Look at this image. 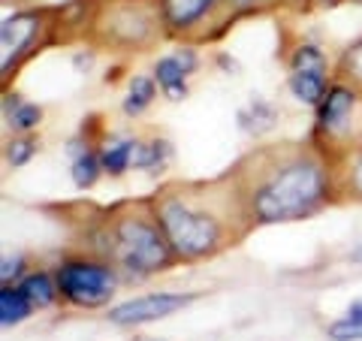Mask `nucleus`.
Instances as JSON below:
<instances>
[{
	"instance_id": "obj_1",
	"label": "nucleus",
	"mask_w": 362,
	"mask_h": 341,
	"mask_svg": "<svg viewBox=\"0 0 362 341\" xmlns=\"http://www.w3.org/2000/svg\"><path fill=\"white\" fill-rule=\"evenodd\" d=\"M235 181L251 224L305 221L338 193L335 157L317 142L257 151L239 166Z\"/></svg>"
},
{
	"instance_id": "obj_2",
	"label": "nucleus",
	"mask_w": 362,
	"mask_h": 341,
	"mask_svg": "<svg viewBox=\"0 0 362 341\" xmlns=\"http://www.w3.org/2000/svg\"><path fill=\"white\" fill-rule=\"evenodd\" d=\"M151 209L181 263H197L226 251L247 233V226H254L235 175L209 185H166L151 197Z\"/></svg>"
},
{
	"instance_id": "obj_3",
	"label": "nucleus",
	"mask_w": 362,
	"mask_h": 341,
	"mask_svg": "<svg viewBox=\"0 0 362 341\" xmlns=\"http://www.w3.org/2000/svg\"><path fill=\"white\" fill-rule=\"evenodd\" d=\"M97 242H103L94 254L112 260L118 266L121 278L145 281L151 275H160L178 260L169 248V238L163 233L160 221L148 202H127L106 214V224L100 226Z\"/></svg>"
},
{
	"instance_id": "obj_4",
	"label": "nucleus",
	"mask_w": 362,
	"mask_h": 341,
	"mask_svg": "<svg viewBox=\"0 0 362 341\" xmlns=\"http://www.w3.org/2000/svg\"><path fill=\"white\" fill-rule=\"evenodd\" d=\"M166 33L160 4L145 0H121L106 4L94 18L97 42L112 45L118 52H145Z\"/></svg>"
},
{
	"instance_id": "obj_5",
	"label": "nucleus",
	"mask_w": 362,
	"mask_h": 341,
	"mask_svg": "<svg viewBox=\"0 0 362 341\" xmlns=\"http://www.w3.org/2000/svg\"><path fill=\"white\" fill-rule=\"evenodd\" d=\"M54 278L61 287V299L73 308H103L124 281L118 266L100 254L64 257L54 269Z\"/></svg>"
},
{
	"instance_id": "obj_6",
	"label": "nucleus",
	"mask_w": 362,
	"mask_h": 341,
	"mask_svg": "<svg viewBox=\"0 0 362 341\" xmlns=\"http://www.w3.org/2000/svg\"><path fill=\"white\" fill-rule=\"evenodd\" d=\"M359 106H362V91L335 79L326 91V97L320 100V106L314 109V142L320 149L329 151L332 145H344L350 139V130L359 118Z\"/></svg>"
},
{
	"instance_id": "obj_7",
	"label": "nucleus",
	"mask_w": 362,
	"mask_h": 341,
	"mask_svg": "<svg viewBox=\"0 0 362 341\" xmlns=\"http://www.w3.org/2000/svg\"><path fill=\"white\" fill-rule=\"evenodd\" d=\"M49 28L52 21L42 9H18V13L6 16L0 25V76H13L21 61L30 58L37 45H42Z\"/></svg>"
},
{
	"instance_id": "obj_8",
	"label": "nucleus",
	"mask_w": 362,
	"mask_h": 341,
	"mask_svg": "<svg viewBox=\"0 0 362 341\" xmlns=\"http://www.w3.org/2000/svg\"><path fill=\"white\" fill-rule=\"evenodd\" d=\"M190 302H197V293H175V290H157V293H142V296L124 299L118 305H109L106 320L112 326H145L166 320L178 311H185Z\"/></svg>"
},
{
	"instance_id": "obj_9",
	"label": "nucleus",
	"mask_w": 362,
	"mask_h": 341,
	"mask_svg": "<svg viewBox=\"0 0 362 341\" xmlns=\"http://www.w3.org/2000/svg\"><path fill=\"white\" fill-rule=\"evenodd\" d=\"M160 4V16L166 33L173 37H197L202 25L218 13L221 0H157Z\"/></svg>"
},
{
	"instance_id": "obj_10",
	"label": "nucleus",
	"mask_w": 362,
	"mask_h": 341,
	"mask_svg": "<svg viewBox=\"0 0 362 341\" xmlns=\"http://www.w3.org/2000/svg\"><path fill=\"white\" fill-rule=\"evenodd\" d=\"M136 149H139V136H127V133H109L100 139L97 151L103 169L109 178H121L130 173V166L136 161Z\"/></svg>"
},
{
	"instance_id": "obj_11",
	"label": "nucleus",
	"mask_w": 362,
	"mask_h": 341,
	"mask_svg": "<svg viewBox=\"0 0 362 341\" xmlns=\"http://www.w3.org/2000/svg\"><path fill=\"white\" fill-rule=\"evenodd\" d=\"M151 76H154L157 88H160V94L169 100V103H181V100H187L190 76L185 73V67L178 64L175 54H163V58H157L154 67H151Z\"/></svg>"
},
{
	"instance_id": "obj_12",
	"label": "nucleus",
	"mask_w": 362,
	"mask_h": 341,
	"mask_svg": "<svg viewBox=\"0 0 362 341\" xmlns=\"http://www.w3.org/2000/svg\"><path fill=\"white\" fill-rule=\"evenodd\" d=\"M329 85H332V76L317 73V70H290V76H287L290 97L302 106H311V109L320 106V100L326 97Z\"/></svg>"
},
{
	"instance_id": "obj_13",
	"label": "nucleus",
	"mask_w": 362,
	"mask_h": 341,
	"mask_svg": "<svg viewBox=\"0 0 362 341\" xmlns=\"http://www.w3.org/2000/svg\"><path fill=\"white\" fill-rule=\"evenodd\" d=\"M335 157V178L338 193H347L350 200L362 202V145H347Z\"/></svg>"
},
{
	"instance_id": "obj_14",
	"label": "nucleus",
	"mask_w": 362,
	"mask_h": 341,
	"mask_svg": "<svg viewBox=\"0 0 362 341\" xmlns=\"http://www.w3.org/2000/svg\"><path fill=\"white\" fill-rule=\"evenodd\" d=\"M18 287L25 290V296L33 302V308L37 311L52 308V305L61 299L58 278H54V272H45V269H30L28 275L18 281Z\"/></svg>"
},
{
	"instance_id": "obj_15",
	"label": "nucleus",
	"mask_w": 362,
	"mask_h": 341,
	"mask_svg": "<svg viewBox=\"0 0 362 341\" xmlns=\"http://www.w3.org/2000/svg\"><path fill=\"white\" fill-rule=\"evenodd\" d=\"M235 118H239V127L247 136H266V133H272L278 127V109L259 94H254L251 100H247V106L239 109Z\"/></svg>"
},
{
	"instance_id": "obj_16",
	"label": "nucleus",
	"mask_w": 362,
	"mask_h": 341,
	"mask_svg": "<svg viewBox=\"0 0 362 341\" xmlns=\"http://www.w3.org/2000/svg\"><path fill=\"white\" fill-rule=\"evenodd\" d=\"M157 91L160 88H157L154 76H130L127 91H124V100H121V112L127 118H142L157 100Z\"/></svg>"
},
{
	"instance_id": "obj_17",
	"label": "nucleus",
	"mask_w": 362,
	"mask_h": 341,
	"mask_svg": "<svg viewBox=\"0 0 362 341\" xmlns=\"http://www.w3.org/2000/svg\"><path fill=\"white\" fill-rule=\"evenodd\" d=\"M169 161H173V142L154 136V139H139L133 169H142V173H148V175H160L169 166Z\"/></svg>"
},
{
	"instance_id": "obj_18",
	"label": "nucleus",
	"mask_w": 362,
	"mask_h": 341,
	"mask_svg": "<svg viewBox=\"0 0 362 341\" xmlns=\"http://www.w3.org/2000/svg\"><path fill=\"white\" fill-rule=\"evenodd\" d=\"M33 311L37 308H33V302L25 296V290L18 284H4L0 287V323H4V329L25 323Z\"/></svg>"
},
{
	"instance_id": "obj_19",
	"label": "nucleus",
	"mask_w": 362,
	"mask_h": 341,
	"mask_svg": "<svg viewBox=\"0 0 362 341\" xmlns=\"http://www.w3.org/2000/svg\"><path fill=\"white\" fill-rule=\"evenodd\" d=\"M103 175H106V169H103V161H100L97 145L82 151V154H76L70 161V178H73V185L78 190H90Z\"/></svg>"
},
{
	"instance_id": "obj_20",
	"label": "nucleus",
	"mask_w": 362,
	"mask_h": 341,
	"mask_svg": "<svg viewBox=\"0 0 362 341\" xmlns=\"http://www.w3.org/2000/svg\"><path fill=\"white\" fill-rule=\"evenodd\" d=\"M287 67L290 70H317V73H329V58L320 45L314 42H299L293 45L287 54Z\"/></svg>"
},
{
	"instance_id": "obj_21",
	"label": "nucleus",
	"mask_w": 362,
	"mask_h": 341,
	"mask_svg": "<svg viewBox=\"0 0 362 341\" xmlns=\"http://www.w3.org/2000/svg\"><path fill=\"white\" fill-rule=\"evenodd\" d=\"M37 154H40V139L37 136H30V133H16L13 139L6 142V149H4L6 166H13V169L28 166Z\"/></svg>"
},
{
	"instance_id": "obj_22",
	"label": "nucleus",
	"mask_w": 362,
	"mask_h": 341,
	"mask_svg": "<svg viewBox=\"0 0 362 341\" xmlns=\"http://www.w3.org/2000/svg\"><path fill=\"white\" fill-rule=\"evenodd\" d=\"M335 67H338V79H341V82L362 91V37L347 45Z\"/></svg>"
},
{
	"instance_id": "obj_23",
	"label": "nucleus",
	"mask_w": 362,
	"mask_h": 341,
	"mask_svg": "<svg viewBox=\"0 0 362 341\" xmlns=\"http://www.w3.org/2000/svg\"><path fill=\"white\" fill-rule=\"evenodd\" d=\"M4 121H6V127H13L16 133H33L42 124V106L30 103V100H21L13 112H6Z\"/></svg>"
},
{
	"instance_id": "obj_24",
	"label": "nucleus",
	"mask_w": 362,
	"mask_h": 341,
	"mask_svg": "<svg viewBox=\"0 0 362 341\" xmlns=\"http://www.w3.org/2000/svg\"><path fill=\"white\" fill-rule=\"evenodd\" d=\"M326 338L329 341H362V320L359 317H338L326 326Z\"/></svg>"
},
{
	"instance_id": "obj_25",
	"label": "nucleus",
	"mask_w": 362,
	"mask_h": 341,
	"mask_svg": "<svg viewBox=\"0 0 362 341\" xmlns=\"http://www.w3.org/2000/svg\"><path fill=\"white\" fill-rule=\"evenodd\" d=\"M28 275V260L21 254H13V257H4V266H0V281L4 284H18L21 278Z\"/></svg>"
},
{
	"instance_id": "obj_26",
	"label": "nucleus",
	"mask_w": 362,
	"mask_h": 341,
	"mask_svg": "<svg viewBox=\"0 0 362 341\" xmlns=\"http://www.w3.org/2000/svg\"><path fill=\"white\" fill-rule=\"evenodd\" d=\"M173 54L178 58V64L185 67L187 76H194V73L199 70V54H197V49H187V45H185V49H175Z\"/></svg>"
},
{
	"instance_id": "obj_27",
	"label": "nucleus",
	"mask_w": 362,
	"mask_h": 341,
	"mask_svg": "<svg viewBox=\"0 0 362 341\" xmlns=\"http://www.w3.org/2000/svg\"><path fill=\"white\" fill-rule=\"evenodd\" d=\"M214 64L223 70V76H239L242 73V67H239V61L233 58V54H226V52H218L214 54Z\"/></svg>"
},
{
	"instance_id": "obj_28",
	"label": "nucleus",
	"mask_w": 362,
	"mask_h": 341,
	"mask_svg": "<svg viewBox=\"0 0 362 341\" xmlns=\"http://www.w3.org/2000/svg\"><path fill=\"white\" fill-rule=\"evenodd\" d=\"M73 64H76V70L78 73H88L90 70V64H94V52H76V58H73Z\"/></svg>"
},
{
	"instance_id": "obj_29",
	"label": "nucleus",
	"mask_w": 362,
	"mask_h": 341,
	"mask_svg": "<svg viewBox=\"0 0 362 341\" xmlns=\"http://www.w3.org/2000/svg\"><path fill=\"white\" fill-rule=\"evenodd\" d=\"M226 4H230L233 9H239V13H247V9H254L259 0H226Z\"/></svg>"
},
{
	"instance_id": "obj_30",
	"label": "nucleus",
	"mask_w": 362,
	"mask_h": 341,
	"mask_svg": "<svg viewBox=\"0 0 362 341\" xmlns=\"http://www.w3.org/2000/svg\"><path fill=\"white\" fill-rule=\"evenodd\" d=\"M344 317H359V320H362V299L350 302V305H347V311H344Z\"/></svg>"
},
{
	"instance_id": "obj_31",
	"label": "nucleus",
	"mask_w": 362,
	"mask_h": 341,
	"mask_svg": "<svg viewBox=\"0 0 362 341\" xmlns=\"http://www.w3.org/2000/svg\"><path fill=\"white\" fill-rule=\"evenodd\" d=\"M347 260H350V263H359V266H362V242L354 248V251L347 254Z\"/></svg>"
},
{
	"instance_id": "obj_32",
	"label": "nucleus",
	"mask_w": 362,
	"mask_h": 341,
	"mask_svg": "<svg viewBox=\"0 0 362 341\" xmlns=\"http://www.w3.org/2000/svg\"><path fill=\"white\" fill-rule=\"evenodd\" d=\"M317 4H320V6H335L338 0H317Z\"/></svg>"
},
{
	"instance_id": "obj_33",
	"label": "nucleus",
	"mask_w": 362,
	"mask_h": 341,
	"mask_svg": "<svg viewBox=\"0 0 362 341\" xmlns=\"http://www.w3.org/2000/svg\"><path fill=\"white\" fill-rule=\"evenodd\" d=\"M287 4H302V0H287Z\"/></svg>"
},
{
	"instance_id": "obj_34",
	"label": "nucleus",
	"mask_w": 362,
	"mask_h": 341,
	"mask_svg": "<svg viewBox=\"0 0 362 341\" xmlns=\"http://www.w3.org/2000/svg\"><path fill=\"white\" fill-rule=\"evenodd\" d=\"M151 341H160V338H151Z\"/></svg>"
},
{
	"instance_id": "obj_35",
	"label": "nucleus",
	"mask_w": 362,
	"mask_h": 341,
	"mask_svg": "<svg viewBox=\"0 0 362 341\" xmlns=\"http://www.w3.org/2000/svg\"><path fill=\"white\" fill-rule=\"evenodd\" d=\"M356 4H362V0H356Z\"/></svg>"
}]
</instances>
